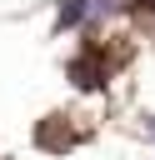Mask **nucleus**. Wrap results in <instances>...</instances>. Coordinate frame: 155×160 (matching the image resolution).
Returning a JSON list of instances; mask_svg holds the SVG:
<instances>
[{
	"label": "nucleus",
	"instance_id": "nucleus-1",
	"mask_svg": "<svg viewBox=\"0 0 155 160\" xmlns=\"http://www.w3.org/2000/svg\"><path fill=\"white\" fill-rule=\"evenodd\" d=\"M80 15H85V0H65V5H60V30L80 25Z\"/></svg>",
	"mask_w": 155,
	"mask_h": 160
}]
</instances>
